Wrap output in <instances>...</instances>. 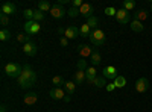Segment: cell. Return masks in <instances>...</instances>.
<instances>
[{
    "instance_id": "28",
    "label": "cell",
    "mask_w": 152,
    "mask_h": 112,
    "mask_svg": "<svg viewBox=\"0 0 152 112\" xmlns=\"http://www.w3.org/2000/svg\"><path fill=\"white\" fill-rule=\"evenodd\" d=\"M94 85H96V88H104V86H107L108 83H107V79L102 76V77H96Z\"/></svg>"
},
{
    "instance_id": "5",
    "label": "cell",
    "mask_w": 152,
    "mask_h": 112,
    "mask_svg": "<svg viewBox=\"0 0 152 112\" xmlns=\"http://www.w3.org/2000/svg\"><path fill=\"white\" fill-rule=\"evenodd\" d=\"M102 76H104L107 80H116V77L119 76V71H117V68H116V67L108 65V67H105V68H104Z\"/></svg>"
},
{
    "instance_id": "38",
    "label": "cell",
    "mask_w": 152,
    "mask_h": 112,
    "mask_svg": "<svg viewBox=\"0 0 152 112\" xmlns=\"http://www.w3.org/2000/svg\"><path fill=\"white\" fill-rule=\"evenodd\" d=\"M84 3H82V0H73V2H72V6L73 8H81Z\"/></svg>"
},
{
    "instance_id": "16",
    "label": "cell",
    "mask_w": 152,
    "mask_h": 112,
    "mask_svg": "<svg viewBox=\"0 0 152 112\" xmlns=\"http://www.w3.org/2000/svg\"><path fill=\"white\" fill-rule=\"evenodd\" d=\"M37 100H38V95H37L35 92H28L26 95L23 97V102H24V105H29V106L35 105V103H37Z\"/></svg>"
},
{
    "instance_id": "25",
    "label": "cell",
    "mask_w": 152,
    "mask_h": 112,
    "mask_svg": "<svg viewBox=\"0 0 152 112\" xmlns=\"http://www.w3.org/2000/svg\"><path fill=\"white\" fill-rule=\"evenodd\" d=\"M97 23H99V18H97V17H90V18L87 20V24H88V26H90V29H93V30L97 29V26H99Z\"/></svg>"
},
{
    "instance_id": "9",
    "label": "cell",
    "mask_w": 152,
    "mask_h": 112,
    "mask_svg": "<svg viewBox=\"0 0 152 112\" xmlns=\"http://www.w3.org/2000/svg\"><path fill=\"white\" fill-rule=\"evenodd\" d=\"M78 53L82 56V59H85V58H91V55H93V48H91L90 46H87V44H81V46H78Z\"/></svg>"
},
{
    "instance_id": "33",
    "label": "cell",
    "mask_w": 152,
    "mask_h": 112,
    "mask_svg": "<svg viewBox=\"0 0 152 112\" xmlns=\"http://www.w3.org/2000/svg\"><path fill=\"white\" fill-rule=\"evenodd\" d=\"M67 14L72 17V18H75V17H78V15H81V12H79V8H70L69 11H67Z\"/></svg>"
},
{
    "instance_id": "29",
    "label": "cell",
    "mask_w": 152,
    "mask_h": 112,
    "mask_svg": "<svg viewBox=\"0 0 152 112\" xmlns=\"http://www.w3.org/2000/svg\"><path fill=\"white\" fill-rule=\"evenodd\" d=\"M11 38V32L8 29H2L0 30V41H8Z\"/></svg>"
},
{
    "instance_id": "34",
    "label": "cell",
    "mask_w": 152,
    "mask_h": 112,
    "mask_svg": "<svg viewBox=\"0 0 152 112\" xmlns=\"http://www.w3.org/2000/svg\"><path fill=\"white\" fill-rule=\"evenodd\" d=\"M87 68H88V65H87V61L85 59L78 61V70L79 71H87Z\"/></svg>"
},
{
    "instance_id": "8",
    "label": "cell",
    "mask_w": 152,
    "mask_h": 112,
    "mask_svg": "<svg viewBox=\"0 0 152 112\" xmlns=\"http://www.w3.org/2000/svg\"><path fill=\"white\" fill-rule=\"evenodd\" d=\"M148 90H149V80H148L146 77H138L137 82H135V91L140 92V94H143V92H146Z\"/></svg>"
},
{
    "instance_id": "22",
    "label": "cell",
    "mask_w": 152,
    "mask_h": 112,
    "mask_svg": "<svg viewBox=\"0 0 152 112\" xmlns=\"http://www.w3.org/2000/svg\"><path fill=\"white\" fill-rule=\"evenodd\" d=\"M91 64H93V67H96V65H99L100 62H102V58H100V53L97 52V50H94L93 52V55H91Z\"/></svg>"
},
{
    "instance_id": "27",
    "label": "cell",
    "mask_w": 152,
    "mask_h": 112,
    "mask_svg": "<svg viewBox=\"0 0 152 112\" xmlns=\"http://www.w3.org/2000/svg\"><path fill=\"white\" fill-rule=\"evenodd\" d=\"M43 20H44V12H41L40 9H35V11H34V21L40 23V21H43Z\"/></svg>"
},
{
    "instance_id": "31",
    "label": "cell",
    "mask_w": 152,
    "mask_h": 112,
    "mask_svg": "<svg viewBox=\"0 0 152 112\" xmlns=\"http://www.w3.org/2000/svg\"><path fill=\"white\" fill-rule=\"evenodd\" d=\"M23 17L26 18V21L34 20V9H24L23 11Z\"/></svg>"
},
{
    "instance_id": "40",
    "label": "cell",
    "mask_w": 152,
    "mask_h": 112,
    "mask_svg": "<svg viewBox=\"0 0 152 112\" xmlns=\"http://www.w3.org/2000/svg\"><path fill=\"white\" fill-rule=\"evenodd\" d=\"M114 90H116V85H114V83H108V85H107V91H108V92H113Z\"/></svg>"
},
{
    "instance_id": "13",
    "label": "cell",
    "mask_w": 152,
    "mask_h": 112,
    "mask_svg": "<svg viewBox=\"0 0 152 112\" xmlns=\"http://www.w3.org/2000/svg\"><path fill=\"white\" fill-rule=\"evenodd\" d=\"M21 76L28 77V79H29V80H32L34 83H35V80H37V74H35V71L32 70V67H31V65H24V67H23V73H21Z\"/></svg>"
},
{
    "instance_id": "18",
    "label": "cell",
    "mask_w": 152,
    "mask_h": 112,
    "mask_svg": "<svg viewBox=\"0 0 152 112\" xmlns=\"http://www.w3.org/2000/svg\"><path fill=\"white\" fill-rule=\"evenodd\" d=\"M148 18V12L145 11V9H138L137 12H134V20H137V21H145Z\"/></svg>"
},
{
    "instance_id": "26",
    "label": "cell",
    "mask_w": 152,
    "mask_h": 112,
    "mask_svg": "<svg viewBox=\"0 0 152 112\" xmlns=\"http://www.w3.org/2000/svg\"><path fill=\"white\" fill-rule=\"evenodd\" d=\"M113 83L116 85V88H123V86L126 85V79H125L123 76H117V77H116V80H114Z\"/></svg>"
},
{
    "instance_id": "12",
    "label": "cell",
    "mask_w": 152,
    "mask_h": 112,
    "mask_svg": "<svg viewBox=\"0 0 152 112\" xmlns=\"http://www.w3.org/2000/svg\"><path fill=\"white\" fill-rule=\"evenodd\" d=\"M23 52L24 55H28V56H35L37 55V44L34 41H29L23 46Z\"/></svg>"
},
{
    "instance_id": "20",
    "label": "cell",
    "mask_w": 152,
    "mask_h": 112,
    "mask_svg": "<svg viewBox=\"0 0 152 112\" xmlns=\"http://www.w3.org/2000/svg\"><path fill=\"white\" fill-rule=\"evenodd\" d=\"M90 33H91V29H90V26L85 23V24H82V26L79 27V35L82 36V38H88L90 36Z\"/></svg>"
},
{
    "instance_id": "24",
    "label": "cell",
    "mask_w": 152,
    "mask_h": 112,
    "mask_svg": "<svg viewBox=\"0 0 152 112\" xmlns=\"http://www.w3.org/2000/svg\"><path fill=\"white\" fill-rule=\"evenodd\" d=\"M64 90L67 91V94L72 95V94L75 92V90H76V83H75V82H70V80L66 82V83H64Z\"/></svg>"
},
{
    "instance_id": "14",
    "label": "cell",
    "mask_w": 152,
    "mask_h": 112,
    "mask_svg": "<svg viewBox=\"0 0 152 112\" xmlns=\"http://www.w3.org/2000/svg\"><path fill=\"white\" fill-rule=\"evenodd\" d=\"M66 38L67 40H75V38H78L79 36V29L76 27V26H69L66 27Z\"/></svg>"
},
{
    "instance_id": "44",
    "label": "cell",
    "mask_w": 152,
    "mask_h": 112,
    "mask_svg": "<svg viewBox=\"0 0 152 112\" xmlns=\"http://www.w3.org/2000/svg\"><path fill=\"white\" fill-rule=\"evenodd\" d=\"M151 12H152V2H151Z\"/></svg>"
},
{
    "instance_id": "42",
    "label": "cell",
    "mask_w": 152,
    "mask_h": 112,
    "mask_svg": "<svg viewBox=\"0 0 152 112\" xmlns=\"http://www.w3.org/2000/svg\"><path fill=\"white\" fill-rule=\"evenodd\" d=\"M70 100H72V95H70V94H66V97H64V102H66V103H69Z\"/></svg>"
},
{
    "instance_id": "43",
    "label": "cell",
    "mask_w": 152,
    "mask_h": 112,
    "mask_svg": "<svg viewBox=\"0 0 152 112\" xmlns=\"http://www.w3.org/2000/svg\"><path fill=\"white\" fill-rule=\"evenodd\" d=\"M0 112H6V106H2V108H0Z\"/></svg>"
},
{
    "instance_id": "6",
    "label": "cell",
    "mask_w": 152,
    "mask_h": 112,
    "mask_svg": "<svg viewBox=\"0 0 152 112\" xmlns=\"http://www.w3.org/2000/svg\"><path fill=\"white\" fill-rule=\"evenodd\" d=\"M116 18L120 24H128L131 23V15H129V12L126 11V9H117V14H116Z\"/></svg>"
},
{
    "instance_id": "17",
    "label": "cell",
    "mask_w": 152,
    "mask_h": 112,
    "mask_svg": "<svg viewBox=\"0 0 152 112\" xmlns=\"http://www.w3.org/2000/svg\"><path fill=\"white\" fill-rule=\"evenodd\" d=\"M85 79H87V74H85V71H76L75 73V83L76 85H82V82H85Z\"/></svg>"
},
{
    "instance_id": "11",
    "label": "cell",
    "mask_w": 152,
    "mask_h": 112,
    "mask_svg": "<svg viewBox=\"0 0 152 112\" xmlns=\"http://www.w3.org/2000/svg\"><path fill=\"white\" fill-rule=\"evenodd\" d=\"M0 14H5V15H12V14H15V11H17V8H15V5L14 3H9V2H5L3 5H2V8H0Z\"/></svg>"
},
{
    "instance_id": "19",
    "label": "cell",
    "mask_w": 152,
    "mask_h": 112,
    "mask_svg": "<svg viewBox=\"0 0 152 112\" xmlns=\"http://www.w3.org/2000/svg\"><path fill=\"white\" fill-rule=\"evenodd\" d=\"M18 85L21 86V88L26 90V88H31V86L34 85V82L29 80L28 77H24V76H20V77H18Z\"/></svg>"
},
{
    "instance_id": "36",
    "label": "cell",
    "mask_w": 152,
    "mask_h": 112,
    "mask_svg": "<svg viewBox=\"0 0 152 112\" xmlns=\"http://www.w3.org/2000/svg\"><path fill=\"white\" fill-rule=\"evenodd\" d=\"M0 23H2V26H8V24H9V18H8V15L0 14Z\"/></svg>"
},
{
    "instance_id": "15",
    "label": "cell",
    "mask_w": 152,
    "mask_h": 112,
    "mask_svg": "<svg viewBox=\"0 0 152 112\" xmlns=\"http://www.w3.org/2000/svg\"><path fill=\"white\" fill-rule=\"evenodd\" d=\"M96 67H88L87 68V71H85V74H87V79H85V82L87 83H91V85H94V80H96Z\"/></svg>"
},
{
    "instance_id": "2",
    "label": "cell",
    "mask_w": 152,
    "mask_h": 112,
    "mask_svg": "<svg viewBox=\"0 0 152 112\" xmlns=\"http://www.w3.org/2000/svg\"><path fill=\"white\" fill-rule=\"evenodd\" d=\"M5 73L8 74L9 77H20L21 73H23V68L17 64V62H9V64L5 65Z\"/></svg>"
},
{
    "instance_id": "21",
    "label": "cell",
    "mask_w": 152,
    "mask_h": 112,
    "mask_svg": "<svg viewBox=\"0 0 152 112\" xmlns=\"http://www.w3.org/2000/svg\"><path fill=\"white\" fill-rule=\"evenodd\" d=\"M131 29H132L134 32H143V30H145V26H143L142 21L132 20V21H131Z\"/></svg>"
},
{
    "instance_id": "4",
    "label": "cell",
    "mask_w": 152,
    "mask_h": 112,
    "mask_svg": "<svg viewBox=\"0 0 152 112\" xmlns=\"http://www.w3.org/2000/svg\"><path fill=\"white\" fill-rule=\"evenodd\" d=\"M66 14H67V11L64 9V6H62L61 3L52 5V9H50V15H52L53 18H62Z\"/></svg>"
},
{
    "instance_id": "32",
    "label": "cell",
    "mask_w": 152,
    "mask_h": 112,
    "mask_svg": "<svg viewBox=\"0 0 152 112\" xmlns=\"http://www.w3.org/2000/svg\"><path fill=\"white\" fill-rule=\"evenodd\" d=\"M52 83L56 85V88H61V85H64L66 82H64V79H62L61 76H55V77L52 79Z\"/></svg>"
},
{
    "instance_id": "37",
    "label": "cell",
    "mask_w": 152,
    "mask_h": 112,
    "mask_svg": "<svg viewBox=\"0 0 152 112\" xmlns=\"http://www.w3.org/2000/svg\"><path fill=\"white\" fill-rule=\"evenodd\" d=\"M17 41H18V43H24V44H26V43H29L31 40H29V36H24V35H18V36H17Z\"/></svg>"
},
{
    "instance_id": "23",
    "label": "cell",
    "mask_w": 152,
    "mask_h": 112,
    "mask_svg": "<svg viewBox=\"0 0 152 112\" xmlns=\"http://www.w3.org/2000/svg\"><path fill=\"white\" fill-rule=\"evenodd\" d=\"M38 9H40L41 12H50V9H52V5H50L49 2H44V0H43V2H38Z\"/></svg>"
},
{
    "instance_id": "10",
    "label": "cell",
    "mask_w": 152,
    "mask_h": 112,
    "mask_svg": "<svg viewBox=\"0 0 152 112\" xmlns=\"http://www.w3.org/2000/svg\"><path fill=\"white\" fill-rule=\"evenodd\" d=\"M49 95H50V98H53V100H64L66 92H64V90H62V88H56V86H55V88L50 90Z\"/></svg>"
},
{
    "instance_id": "3",
    "label": "cell",
    "mask_w": 152,
    "mask_h": 112,
    "mask_svg": "<svg viewBox=\"0 0 152 112\" xmlns=\"http://www.w3.org/2000/svg\"><path fill=\"white\" fill-rule=\"evenodd\" d=\"M24 32H26L28 35H35V33H38L40 32V29H41V26H40V23H37V21H34V20H31V21H26L24 23Z\"/></svg>"
},
{
    "instance_id": "35",
    "label": "cell",
    "mask_w": 152,
    "mask_h": 112,
    "mask_svg": "<svg viewBox=\"0 0 152 112\" xmlns=\"http://www.w3.org/2000/svg\"><path fill=\"white\" fill-rule=\"evenodd\" d=\"M105 14H107L108 17H116L117 9H116V8H113V6H110V8H107V9H105Z\"/></svg>"
},
{
    "instance_id": "7",
    "label": "cell",
    "mask_w": 152,
    "mask_h": 112,
    "mask_svg": "<svg viewBox=\"0 0 152 112\" xmlns=\"http://www.w3.org/2000/svg\"><path fill=\"white\" fill-rule=\"evenodd\" d=\"M79 12H81V15L85 17L87 20L90 18V17H94V6L91 3H84L81 8H79Z\"/></svg>"
},
{
    "instance_id": "30",
    "label": "cell",
    "mask_w": 152,
    "mask_h": 112,
    "mask_svg": "<svg viewBox=\"0 0 152 112\" xmlns=\"http://www.w3.org/2000/svg\"><path fill=\"white\" fill-rule=\"evenodd\" d=\"M135 8V2L134 0H126V2H123V9H126V11H132Z\"/></svg>"
},
{
    "instance_id": "1",
    "label": "cell",
    "mask_w": 152,
    "mask_h": 112,
    "mask_svg": "<svg viewBox=\"0 0 152 112\" xmlns=\"http://www.w3.org/2000/svg\"><path fill=\"white\" fill-rule=\"evenodd\" d=\"M90 41H91V44L93 46H96V47H102L104 44H105V41H107V36H105V33H104V30L102 29H94V30H91V33H90Z\"/></svg>"
},
{
    "instance_id": "39",
    "label": "cell",
    "mask_w": 152,
    "mask_h": 112,
    "mask_svg": "<svg viewBox=\"0 0 152 112\" xmlns=\"http://www.w3.org/2000/svg\"><path fill=\"white\" fill-rule=\"evenodd\" d=\"M59 43H61V46H62V47H67V46H69V40L66 38V36H62Z\"/></svg>"
},
{
    "instance_id": "41",
    "label": "cell",
    "mask_w": 152,
    "mask_h": 112,
    "mask_svg": "<svg viewBox=\"0 0 152 112\" xmlns=\"http://www.w3.org/2000/svg\"><path fill=\"white\" fill-rule=\"evenodd\" d=\"M58 33L59 35H66V29L64 27H58Z\"/></svg>"
}]
</instances>
